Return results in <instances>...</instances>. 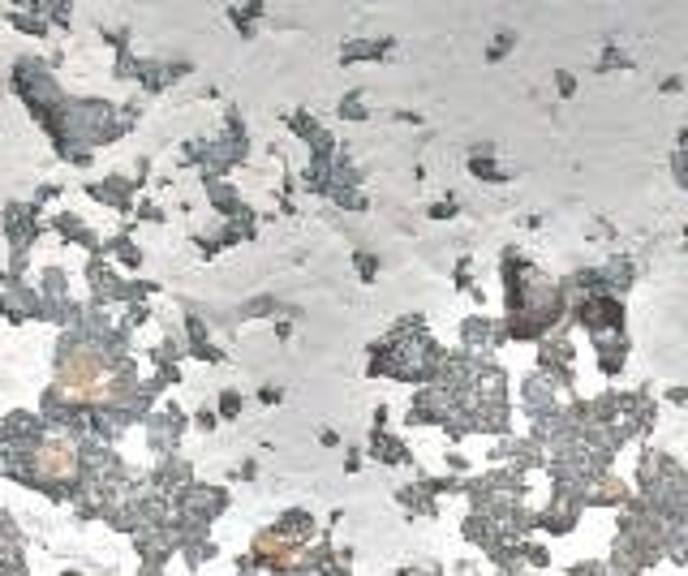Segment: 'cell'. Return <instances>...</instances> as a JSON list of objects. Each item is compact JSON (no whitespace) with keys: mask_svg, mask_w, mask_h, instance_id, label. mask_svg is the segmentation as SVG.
<instances>
[{"mask_svg":"<svg viewBox=\"0 0 688 576\" xmlns=\"http://www.w3.org/2000/svg\"><path fill=\"white\" fill-rule=\"evenodd\" d=\"M61 387L65 396L74 400H95V396H108V374L104 362L91 353H69L61 362Z\"/></svg>","mask_w":688,"mask_h":576,"instance_id":"obj_1","label":"cell"},{"mask_svg":"<svg viewBox=\"0 0 688 576\" xmlns=\"http://www.w3.org/2000/svg\"><path fill=\"white\" fill-rule=\"evenodd\" d=\"M74 469H78V452H74V443L69 439H43L39 443V452H35V473L39 478L61 482V478H74Z\"/></svg>","mask_w":688,"mask_h":576,"instance_id":"obj_2","label":"cell"}]
</instances>
